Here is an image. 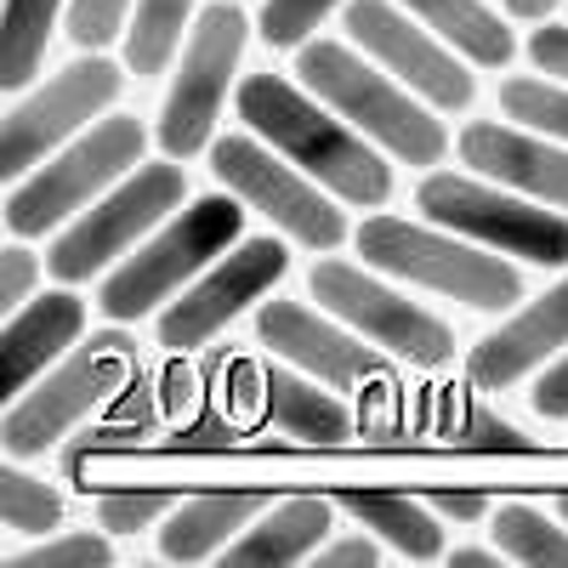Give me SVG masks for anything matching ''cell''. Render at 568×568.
<instances>
[{"label":"cell","mask_w":568,"mask_h":568,"mask_svg":"<svg viewBox=\"0 0 568 568\" xmlns=\"http://www.w3.org/2000/svg\"><path fill=\"white\" fill-rule=\"evenodd\" d=\"M142 149H149L142 120H131V114L98 120L80 142H69L58 160L34 165L23 176V187H12V194H7V227L18 233V240L52 233L69 211H85L114 176H125L142 160Z\"/></svg>","instance_id":"4"},{"label":"cell","mask_w":568,"mask_h":568,"mask_svg":"<svg viewBox=\"0 0 568 568\" xmlns=\"http://www.w3.org/2000/svg\"><path fill=\"white\" fill-rule=\"evenodd\" d=\"M433 511L455 517V524H478V517H484V495H460V489H438V495H433Z\"/></svg>","instance_id":"38"},{"label":"cell","mask_w":568,"mask_h":568,"mask_svg":"<svg viewBox=\"0 0 568 568\" xmlns=\"http://www.w3.org/2000/svg\"><path fill=\"white\" fill-rule=\"evenodd\" d=\"M535 415H546V420H568V353L540 375V387H535Z\"/></svg>","instance_id":"35"},{"label":"cell","mask_w":568,"mask_h":568,"mask_svg":"<svg viewBox=\"0 0 568 568\" xmlns=\"http://www.w3.org/2000/svg\"><path fill=\"white\" fill-rule=\"evenodd\" d=\"M342 511H353L364 529H375L387 546H398V551H404V557H415V562L444 557V529H438V517L426 511L420 500H409V495H387V489H347V495H342Z\"/></svg>","instance_id":"21"},{"label":"cell","mask_w":568,"mask_h":568,"mask_svg":"<svg viewBox=\"0 0 568 568\" xmlns=\"http://www.w3.org/2000/svg\"><path fill=\"white\" fill-rule=\"evenodd\" d=\"M125 369H131V342L125 336H91L63 369H52L34 393L12 398L7 409V426H0V438H7V455H45L69 426L85 415V409H98L109 393H120L125 382Z\"/></svg>","instance_id":"8"},{"label":"cell","mask_w":568,"mask_h":568,"mask_svg":"<svg viewBox=\"0 0 568 568\" xmlns=\"http://www.w3.org/2000/svg\"><path fill=\"white\" fill-rule=\"evenodd\" d=\"M329 517H336V506H329V500L296 495V500H284L278 511H267L262 524H251L245 540L222 546V562H227V568H278V562H302V557H313V546L324 540Z\"/></svg>","instance_id":"19"},{"label":"cell","mask_w":568,"mask_h":568,"mask_svg":"<svg viewBox=\"0 0 568 568\" xmlns=\"http://www.w3.org/2000/svg\"><path fill=\"white\" fill-rule=\"evenodd\" d=\"M34 278H40L34 251H23V245H7V251H0V307H7V318L23 307V296L34 291Z\"/></svg>","instance_id":"34"},{"label":"cell","mask_w":568,"mask_h":568,"mask_svg":"<svg viewBox=\"0 0 568 568\" xmlns=\"http://www.w3.org/2000/svg\"><path fill=\"white\" fill-rule=\"evenodd\" d=\"M267 506L262 489H216L194 495L182 511H171V524L160 529V557L165 562H200L227 546L233 529H251V517Z\"/></svg>","instance_id":"20"},{"label":"cell","mask_w":568,"mask_h":568,"mask_svg":"<svg viewBox=\"0 0 568 568\" xmlns=\"http://www.w3.org/2000/svg\"><path fill=\"white\" fill-rule=\"evenodd\" d=\"M460 160L478 165V176H495L517 194H535L546 205L568 211V149H551V142H535L511 125H489L471 120L460 131Z\"/></svg>","instance_id":"17"},{"label":"cell","mask_w":568,"mask_h":568,"mask_svg":"<svg viewBox=\"0 0 568 568\" xmlns=\"http://www.w3.org/2000/svg\"><path fill=\"white\" fill-rule=\"evenodd\" d=\"M313 562H318V568H369V562H382V546H375V540H364V535H353V540L324 546Z\"/></svg>","instance_id":"37"},{"label":"cell","mask_w":568,"mask_h":568,"mask_svg":"<svg viewBox=\"0 0 568 568\" xmlns=\"http://www.w3.org/2000/svg\"><path fill=\"white\" fill-rule=\"evenodd\" d=\"M256 336L262 347H273L278 358H291L296 369L318 375V382H336V387H358V382H375V375H387V358L353 342L347 329L324 324L318 313L296 307V302H267L256 313Z\"/></svg>","instance_id":"15"},{"label":"cell","mask_w":568,"mask_h":568,"mask_svg":"<svg viewBox=\"0 0 568 568\" xmlns=\"http://www.w3.org/2000/svg\"><path fill=\"white\" fill-rule=\"evenodd\" d=\"M103 562H114V546L103 535H63L23 557V568H103Z\"/></svg>","instance_id":"33"},{"label":"cell","mask_w":568,"mask_h":568,"mask_svg":"<svg viewBox=\"0 0 568 568\" xmlns=\"http://www.w3.org/2000/svg\"><path fill=\"white\" fill-rule=\"evenodd\" d=\"M302 85H313L318 98L336 109L342 120H353L358 131H369L375 142H387V154H398L404 165H438L444 160V125L426 114L415 98L382 74L358 63L342 40H313L296 58Z\"/></svg>","instance_id":"2"},{"label":"cell","mask_w":568,"mask_h":568,"mask_svg":"<svg viewBox=\"0 0 568 568\" xmlns=\"http://www.w3.org/2000/svg\"><path fill=\"white\" fill-rule=\"evenodd\" d=\"M500 109L511 120H524L540 136H562L568 142V91L546 85V80H506L500 85Z\"/></svg>","instance_id":"29"},{"label":"cell","mask_w":568,"mask_h":568,"mask_svg":"<svg viewBox=\"0 0 568 568\" xmlns=\"http://www.w3.org/2000/svg\"><path fill=\"white\" fill-rule=\"evenodd\" d=\"M120 98V69L109 58H80L58 80H45L34 98H23L7 125H0V176L18 182L23 171L45 165V154L69 142L80 125H91Z\"/></svg>","instance_id":"10"},{"label":"cell","mask_w":568,"mask_h":568,"mask_svg":"<svg viewBox=\"0 0 568 568\" xmlns=\"http://www.w3.org/2000/svg\"><path fill=\"white\" fill-rule=\"evenodd\" d=\"M557 7V0H506V12H517V18H546Z\"/></svg>","instance_id":"40"},{"label":"cell","mask_w":568,"mask_h":568,"mask_svg":"<svg viewBox=\"0 0 568 568\" xmlns=\"http://www.w3.org/2000/svg\"><path fill=\"white\" fill-rule=\"evenodd\" d=\"M495 540L511 562H535V568H568V529H557L551 517L535 506H500L495 511Z\"/></svg>","instance_id":"25"},{"label":"cell","mask_w":568,"mask_h":568,"mask_svg":"<svg viewBox=\"0 0 568 568\" xmlns=\"http://www.w3.org/2000/svg\"><path fill=\"white\" fill-rule=\"evenodd\" d=\"M0 517H7V529L45 535V529L63 524V500H58V489H45L40 478L7 466V471H0Z\"/></svg>","instance_id":"27"},{"label":"cell","mask_w":568,"mask_h":568,"mask_svg":"<svg viewBox=\"0 0 568 568\" xmlns=\"http://www.w3.org/2000/svg\"><path fill=\"white\" fill-rule=\"evenodd\" d=\"M415 205L438 227L466 233L478 245H495L540 267H568V216L535 211L524 194H500V187H484L471 176H426L415 187Z\"/></svg>","instance_id":"6"},{"label":"cell","mask_w":568,"mask_h":568,"mask_svg":"<svg viewBox=\"0 0 568 568\" xmlns=\"http://www.w3.org/2000/svg\"><path fill=\"white\" fill-rule=\"evenodd\" d=\"M58 7L63 0H7V12H0V85L7 91H23L40 74Z\"/></svg>","instance_id":"24"},{"label":"cell","mask_w":568,"mask_h":568,"mask_svg":"<svg viewBox=\"0 0 568 568\" xmlns=\"http://www.w3.org/2000/svg\"><path fill=\"white\" fill-rule=\"evenodd\" d=\"M336 7V0H267L262 7V40L267 45H296L318 29V18Z\"/></svg>","instance_id":"31"},{"label":"cell","mask_w":568,"mask_h":568,"mask_svg":"<svg viewBox=\"0 0 568 568\" xmlns=\"http://www.w3.org/2000/svg\"><path fill=\"white\" fill-rule=\"evenodd\" d=\"M313 302H324L336 318L358 324L369 342H382L415 364H444L455 353V329L444 318L404 302L398 291H387L382 278H369L353 262H318L313 267Z\"/></svg>","instance_id":"11"},{"label":"cell","mask_w":568,"mask_h":568,"mask_svg":"<svg viewBox=\"0 0 568 568\" xmlns=\"http://www.w3.org/2000/svg\"><path fill=\"white\" fill-rule=\"evenodd\" d=\"M187 7L194 0H142L136 23L125 29V63L131 74H160L176 52V34L187 23Z\"/></svg>","instance_id":"26"},{"label":"cell","mask_w":568,"mask_h":568,"mask_svg":"<svg viewBox=\"0 0 568 568\" xmlns=\"http://www.w3.org/2000/svg\"><path fill=\"white\" fill-rule=\"evenodd\" d=\"M358 256L382 273H398V278H415L426 291H444L466 307H511L524 296V278H517L511 262L500 256H484L478 240L460 245V240H444L433 227H415V222H398V216H369L358 227Z\"/></svg>","instance_id":"3"},{"label":"cell","mask_w":568,"mask_h":568,"mask_svg":"<svg viewBox=\"0 0 568 568\" xmlns=\"http://www.w3.org/2000/svg\"><path fill=\"white\" fill-rule=\"evenodd\" d=\"M240 114L251 120L256 136L273 142L278 154H291L313 182L336 187L347 205H387V194H393L387 160L375 154L364 136H353L342 120L313 109L284 74H245Z\"/></svg>","instance_id":"1"},{"label":"cell","mask_w":568,"mask_h":568,"mask_svg":"<svg viewBox=\"0 0 568 568\" xmlns=\"http://www.w3.org/2000/svg\"><path fill=\"white\" fill-rule=\"evenodd\" d=\"M529 58L540 63V74H557V80H568V29H535V40H529Z\"/></svg>","instance_id":"36"},{"label":"cell","mask_w":568,"mask_h":568,"mask_svg":"<svg viewBox=\"0 0 568 568\" xmlns=\"http://www.w3.org/2000/svg\"><path fill=\"white\" fill-rule=\"evenodd\" d=\"M176 205H182V171L176 165H136L109 200H98L91 211H80L69 222V233L45 256V267L63 284H80L91 273H103L120 251H131L149 227H160Z\"/></svg>","instance_id":"7"},{"label":"cell","mask_w":568,"mask_h":568,"mask_svg":"<svg viewBox=\"0 0 568 568\" xmlns=\"http://www.w3.org/2000/svg\"><path fill=\"white\" fill-rule=\"evenodd\" d=\"M211 171H216L251 211L273 216L284 233H296L302 245H313V251H336V245H342V233H347L342 211L329 205L318 187H307L291 165H278L267 149H256L251 136H222V142H211Z\"/></svg>","instance_id":"12"},{"label":"cell","mask_w":568,"mask_h":568,"mask_svg":"<svg viewBox=\"0 0 568 568\" xmlns=\"http://www.w3.org/2000/svg\"><path fill=\"white\" fill-rule=\"evenodd\" d=\"M557 347H568V278L551 284L546 296H535L517 318H506L495 336H484L471 364H466V375H471V387L500 393L511 382H524V369L546 364Z\"/></svg>","instance_id":"16"},{"label":"cell","mask_w":568,"mask_h":568,"mask_svg":"<svg viewBox=\"0 0 568 568\" xmlns=\"http://www.w3.org/2000/svg\"><path fill=\"white\" fill-rule=\"evenodd\" d=\"M449 562H455V568H500V562H506V551H484V546H460V551H449Z\"/></svg>","instance_id":"39"},{"label":"cell","mask_w":568,"mask_h":568,"mask_svg":"<svg viewBox=\"0 0 568 568\" xmlns=\"http://www.w3.org/2000/svg\"><path fill=\"white\" fill-rule=\"evenodd\" d=\"M171 506V489H114L98 500V517L109 535H142Z\"/></svg>","instance_id":"30"},{"label":"cell","mask_w":568,"mask_h":568,"mask_svg":"<svg viewBox=\"0 0 568 568\" xmlns=\"http://www.w3.org/2000/svg\"><path fill=\"white\" fill-rule=\"evenodd\" d=\"M131 0H69V34L85 45V52H103L114 45V29L125 23Z\"/></svg>","instance_id":"32"},{"label":"cell","mask_w":568,"mask_h":568,"mask_svg":"<svg viewBox=\"0 0 568 568\" xmlns=\"http://www.w3.org/2000/svg\"><path fill=\"white\" fill-rule=\"evenodd\" d=\"M347 34L364 45V52L382 58L387 74L415 85L420 98H433V109H466L471 103V74L426 29L398 18L387 0H353L347 7Z\"/></svg>","instance_id":"14"},{"label":"cell","mask_w":568,"mask_h":568,"mask_svg":"<svg viewBox=\"0 0 568 568\" xmlns=\"http://www.w3.org/2000/svg\"><path fill=\"white\" fill-rule=\"evenodd\" d=\"M433 426H438V438L466 444V449H500V455L529 449V438L517 433V426H506V420L489 415V409H471V404H460V398H449V409H444Z\"/></svg>","instance_id":"28"},{"label":"cell","mask_w":568,"mask_h":568,"mask_svg":"<svg viewBox=\"0 0 568 568\" xmlns=\"http://www.w3.org/2000/svg\"><path fill=\"white\" fill-rule=\"evenodd\" d=\"M404 7L420 18V23H433L449 45H460V52L471 58V63H484V69H500V63H511V29L489 12V7H478V0H404Z\"/></svg>","instance_id":"23"},{"label":"cell","mask_w":568,"mask_h":568,"mask_svg":"<svg viewBox=\"0 0 568 568\" xmlns=\"http://www.w3.org/2000/svg\"><path fill=\"white\" fill-rule=\"evenodd\" d=\"M262 393H267V415H273L278 433H291L302 444H342V438H353V415L329 393L296 382L291 369H267Z\"/></svg>","instance_id":"22"},{"label":"cell","mask_w":568,"mask_h":568,"mask_svg":"<svg viewBox=\"0 0 568 568\" xmlns=\"http://www.w3.org/2000/svg\"><path fill=\"white\" fill-rule=\"evenodd\" d=\"M245 12L240 7H205V18L194 23V40H187V58L171 80V98H165V114H160V149L171 160H187L205 149V136L222 114V98H227V80L240 69V52H245Z\"/></svg>","instance_id":"9"},{"label":"cell","mask_w":568,"mask_h":568,"mask_svg":"<svg viewBox=\"0 0 568 568\" xmlns=\"http://www.w3.org/2000/svg\"><path fill=\"white\" fill-rule=\"evenodd\" d=\"M80 324H85V307L69 291L34 296L29 307H18L7 318V329H0V393L23 398L34 375L80 336Z\"/></svg>","instance_id":"18"},{"label":"cell","mask_w":568,"mask_h":568,"mask_svg":"<svg viewBox=\"0 0 568 568\" xmlns=\"http://www.w3.org/2000/svg\"><path fill=\"white\" fill-rule=\"evenodd\" d=\"M284 262H291V256H284L278 240H251V245H240L233 256H222L182 302L165 307L160 342L165 347H205L227 318H240L267 291V284L284 273Z\"/></svg>","instance_id":"13"},{"label":"cell","mask_w":568,"mask_h":568,"mask_svg":"<svg viewBox=\"0 0 568 568\" xmlns=\"http://www.w3.org/2000/svg\"><path fill=\"white\" fill-rule=\"evenodd\" d=\"M562 517H568V495H562Z\"/></svg>","instance_id":"41"},{"label":"cell","mask_w":568,"mask_h":568,"mask_svg":"<svg viewBox=\"0 0 568 568\" xmlns=\"http://www.w3.org/2000/svg\"><path fill=\"white\" fill-rule=\"evenodd\" d=\"M240 227H245V211L240 200H200V205H187L176 211L149 245H142L136 256H125L109 284H103V313L131 324V318H149L182 278H194L211 256H222L233 240H240Z\"/></svg>","instance_id":"5"}]
</instances>
